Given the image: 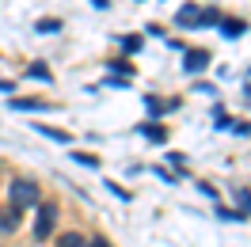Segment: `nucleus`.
<instances>
[{
    "label": "nucleus",
    "instance_id": "nucleus-5",
    "mask_svg": "<svg viewBox=\"0 0 251 247\" xmlns=\"http://www.w3.org/2000/svg\"><path fill=\"white\" fill-rule=\"evenodd\" d=\"M19 213H23V209H16V205L0 209V236H12V232L19 228Z\"/></svg>",
    "mask_w": 251,
    "mask_h": 247
},
{
    "label": "nucleus",
    "instance_id": "nucleus-7",
    "mask_svg": "<svg viewBox=\"0 0 251 247\" xmlns=\"http://www.w3.org/2000/svg\"><path fill=\"white\" fill-rule=\"evenodd\" d=\"M12 107L16 110H53V103H46V99H16Z\"/></svg>",
    "mask_w": 251,
    "mask_h": 247
},
{
    "label": "nucleus",
    "instance_id": "nucleus-4",
    "mask_svg": "<svg viewBox=\"0 0 251 247\" xmlns=\"http://www.w3.org/2000/svg\"><path fill=\"white\" fill-rule=\"evenodd\" d=\"M205 65H209V53H205V49H187V53H183V73H190V76L202 73Z\"/></svg>",
    "mask_w": 251,
    "mask_h": 247
},
{
    "label": "nucleus",
    "instance_id": "nucleus-8",
    "mask_svg": "<svg viewBox=\"0 0 251 247\" xmlns=\"http://www.w3.org/2000/svg\"><path fill=\"white\" fill-rule=\"evenodd\" d=\"M34 129H38V133H42V137H50V141H61V145H69V133H61V129H50V125H42V122H31Z\"/></svg>",
    "mask_w": 251,
    "mask_h": 247
},
{
    "label": "nucleus",
    "instance_id": "nucleus-12",
    "mask_svg": "<svg viewBox=\"0 0 251 247\" xmlns=\"http://www.w3.org/2000/svg\"><path fill=\"white\" fill-rule=\"evenodd\" d=\"M141 133H145V137H152V141H164V137H168L160 125H141Z\"/></svg>",
    "mask_w": 251,
    "mask_h": 247
},
{
    "label": "nucleus",
    "instance_id": "nucleus-14",
    "mask_svg": "<svg viewBox=\"0 0 251 247\" xmlns=\"http://www.w3.org/2000/svg\"><path fill=\"white\" fill-rule=\"evenodd\" d=\"M88 247H110V244L103 240V236H95V240H88Z\"/></svg>",
    "mask_w": 251,
    "mask_h": 247
},
{
    "label": "nucleus",
    "instance_id": "nucleus-10",
    "mask_svg": "<svg viewBox=\"0 0 251 247\" xmlns=\"http://www.w3.org/2000/svg\"><path fill=\"white\" fill-rule=\"evenodd\" d=\"M34 31H38V34H57V31H61V19H38Z\"/></svg>",
    "mask_w": 251,
    "mask_h": 247
},
{
    "label": "nucleus",
    "instance_id": "nucleus-11",
    "mask_svg": "<svg viewBox=\"0 0 251 247\" xmlns=\"http://www.w3.org/2000/svg\"><path fill=\"white\" fill-rule=\"evenodd\" d=\"M57 247H88V240H84V236H76V232H65Z\"/></svg>",
    "mask_w": 251,
    "mask_h": 247
},
{
    "label": "nucleus",
    "instance_id": "nucleus-1",
    "mask_svg": "<svg viewBox=\"0 0 251 247\" xmlns=\"http://www.w3.org/2000/svg\"><path fill=\"white\" fill-rule=\"evenodd\" d=\"M8 205H16V209L38 205V183H34V179H16V183H8Z\"/></svg>",
    "mask_w": 251,
    "mask_h": 247
},
{
    "label": "nucleus",
    "instance_id": "nucleus-13",
    "mask_svg": "<svg viewBox=\"0 0 251 247\" xmlns=\"http://www.w3.org/2000/svg\"><path fill=\"white\" fill-rule=\"evenodd\" d=\"M122 46L129 49V53H137V49H141V38H122Z\"/></svg>",
    "mask_w": 251,
    "mask_h": 247
},
{
    "label": "nucleus",
    "instance_id": "nucleus-2",
    "mask_svg": "<svg viewBox=\"0 0 251 247\" xmlns=\"http://www.w3.org/2000/svg\"><path fill=\"white\" fill-rule=\"evenodd\" d=\"M217 12H209V8H194V4H187V8H179L175 12V23L179 27H187V31H198V27H209V23H217Z\"/></svg>",
    "mask_w": 251,
    "mask_h": 247
},
{
    "label": "nucleus",
    "instance_id": "nucleus-6",
    "mask_svg": "<svg viewBox=\"0 0 251 247\" xmlns=\"http://www.w3.org/2000/svg\"><path fill=\"white\" fill-rule=\"evenodd\" d=\"M221 31H225V38H240V34L248 31V23H240V19H217Z\"/></svg>",
    "mask_w": 251,
    "mask_h": 247
},
{
    "label": "nucleus",
    "instance_id": "nucleus-3",
    "mask_svg": "<svg viewBox=\"0 0 251 247\" xmlns=\"http://www.w3.org/2000/svg\"><path fill=\"white\" fill-rule=\"evenodd\" d=\"M53 224H57V205H53V201H42L38 221H34V240H50Z\"/></svg>",
    "mask_w": 251,
    "mask_h": 247
},
{
    "label": "nucleus",
    "instance_id": "nucleus-9",
    "mask_svg": "<svg viewBox=\"0 0 251 247\" xmlns=\"http://www.w3.org/2000/svg\"><path fill=\"white\" fill-rule=\"evenodd\" d=\"M27 76H31V80H42V84H50V80H53V73H50L46 65H38V61H34L31 69H27Z\"/></svg>",
    "mask_w": 251,
    "mask_h": 247
}]
</instances>
